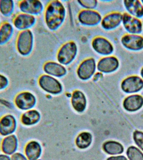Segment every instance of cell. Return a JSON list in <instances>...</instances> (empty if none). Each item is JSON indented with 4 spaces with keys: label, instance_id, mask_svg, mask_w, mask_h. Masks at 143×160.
<instances>
[{
    "label": "cell",
    "instance_id": "cell-27",
    "mask_svg": "<svg viewBox=\"0 0 143 160\" xmlns=\"http://www.w3.org/2000/svg\"><path fill=\"white\" fill-rule=\"evenodd\" d=\"M92 142V136L88 132H83L79 135L77 138V146L81 149L87 148Z\"/></svg>",
    "mask_w": 143,
    "mask_h": 160
},
{
    "label": "cell",
    "instance_id": "cell-18",
    "mask_svg": "<svg viewBox=\"0 0 143 160\" xmlns=\"http://www.w3.org/2000/svg\"><path fill=\"white\" fill-rule=\"evenodd\" d=\"M14 27L12 22L6 21L1 22L0 26V45L8 43L13 36Z\"/></svg>",
    "mask_w": 143,
    "mask_h": 160
},
{
    "label": "cell",
    "instance_id": "cell-25",
    "mask_svg": "<svg viewBox=\"0 0 143 160\" xmlns=\"http://www.w3.org/2000/svg\"><path fill=\"white\" fill-rule=\"evenodd\" d=\"M103 148L105 152L111 155L120 154L124 151L122 145L114 141H109L105 142L103 146Z\"/></svg>",
    "mask_w": 143,
    "mask_h": 160
},
{
    "label": "cell",
    "instance_id": "cell-33",
    "mask_svg": "<svg viewBox=\"0 0 143 160\" xmlns=\"http://www.w3.org/2000/svg\"><path fill=\"white\" fill-rule=\"evenodd\" d=\"M107 160H128L125 156H111Z\"/></svg>",
    "mask_w": 143,
    "mask_h": 160
},
{
    "label": "cell",
    "instance_id": "cell-6",
    "mask_svg": "<svg viewBox=\"0 0 143 160\" xmlns=\"http://www.w3.org/2000/svg\"><path fill=\"white\" fill-rule=\"evenodd\" d=\"M36 22L34 16L20 12L13 17L12 23L16 29L22 31L29 30L32 27Z\"/></svg>",
    "mask_w": 143,
    "mask_h": 160
},
{
    "label": "cell",
    "instance_id": "cell-28",
    "mask_svg": "<svg viewBox=\"0 0 143 160\" xmlns=\"http://www.w3.org/2000/svg\"><path fill=\"white\" fill-rule=\"evenodd\" d=\"M129 160H143V153L135 146H130L126 151Z\"/></svg>",
    "mask_w": 143,
    "mask_h": 160
},
{
    "label": "cell",
    "instance_id": "cell-29",
    "mask_svg": "<svg viewBox=\"0 0 143 160\" xmlns=\"http://www.w3.org/2000/svg\"><path fill=\"white\" fill-rule=\"evenodd\" d=\"M133 139L137 146L143 151V132L139 131H134Z\"/></svg>",
    "mask_w": 143,
    "mask_h": 160
},
{
    "label": "cell",
    "instance_id": "cell-7",
    "mask_svg": "<svg viewBox=\"0 0 143 160\" xmlns=\"http://www.w3.org/2000/svg\"><path fill=\"white\" fill-rule=\"evenodd\" d=\"M39 83L43 89L50 93L58 94L62 91V86L60 82L56 79L47 75L41 76Z\"/></svg>",
    "mask_w": 143,
    "mask_h": 160
},
{
    "label": "cell",
    "instance_id": "cell-37",
    "mask_svg": "<svg viewBox=\"0 0 143 160\" xmlns=\"http://www.w3.org/2000/svg\"><path fill=\"white\" fill-rule=\"evenodd\" d=\"M1 18H0V26H1Z\"/></svg>",
    "mask_w": 143,
    "mask_h": 160
},
{
    "label": "cell",
    "instance_id": "cell-17",
    "mask_svg": "<svg viewBox=\"0 0 143 160\" xmlns=\"http://www.w3.org/2000/svg\"><path fill=\"white\" fill-rule=\"evenodd\" d=\"M143 105V98L139 95H131L124 100L123 106L126 111L134 112L140 109Z\"/></svg>",
    "mask_w": 143,
    "mask_h": 160
},
{
    "label": "cell",
    "instance_id": "cell-14",
    "mask_svg": "<svg viewBox=\"0 0 143 160\" xmlns=\"http://www.w3.org/2000/svg\"><path fill=\"white\" fill-rule=\"evenodd\" d=\"M121 42L129 49L137 51L143 48V37L138 35H125L122 38Z\"/></svg>",
    "mask_w": 143,
    "mask_h": 160
},
{
    "label": "cell",
    "instance_id": "cell-26",
    "mask_svg": "<svg viewBox=\"0 0 143 160\" xmlns=\"http://www.w3.org/2000/svg\"><path fill=\"white\" fill-rule=\"evenodd\" d=\"M15 8L14 1L12 0H0V13L5 17H9Z\"/></svg>",
    "mask_w": 143,
    "mask_h": 160
},
{
    "label": "cell",
    "instance_id": "cell-8",
    "mask_svg": "<svg viewBox=\"0 0 143 160\" xmlns=\"http://www.w3.org/2000/svg\"><path fill=\"white\" fill-rule=\"evenodd\" d=\"M18 8L20 12L34 16L40 13L43 9L41 2L36 0H24L19 1Z\"/></svg>",
    "mask_w": 143,
    "mask_h": 160
},
{
    "label": "cell",
    "instance_id": "cell-11",
    "mask_svg": "<svg viewBox=\"0 0 143 160\" xmlns=\"http://www.w3.org/2000/svg\"><path fill=\"white\" fill-rule=\"evenodd\" d=\"M96 64L93 58L87 59L82 62L77 70V74L81 79H88L95 72Z\"/></svg>",
    "mask_w": 143,
    "mask_h": 160
},
{
    "label": "cell",
    "instance_id": "cell-36",
    "mask_svg": "<svg viewBox=\"0 0 143 160\" xmlns=\"http://www.w3.org/2000/svg\"><path fill=\"white\" fill-rule=\"evenodd\" d=\"M140 73H141V75L142 77V78H143V68L141 70V72H140Z\"/></svg>",
    "mask_w": 143,
    "mask_h": 160
},
{
    "label": "cell",
    "instance_id": "cell-12",
    "mask_svg": "<svg viewBox=\"0 0 143 160\" xmlns=\"http://www.w3.org/2000/svg\"><path fill=\"white\" fill-rule=\"evenodd\" d=\"M80 22L83 24L93 26L101 21V17L98 12L92 10H86L81 11L78 15Z\"/></svg>",
    "mask_w": 143,
    "mask_h": 160
},
{
    "label": "cell",
    "instance_id": "cell-5",
    "mask_svg": "<svg viewBox=\"0 0 143 160\" xmlns=\"http://www.w3.org/2000/svg\"><path fill=\"white\" fill-rule=\"evenodd\" d=\"M17 121L13 115L8 114L0 118V135L3 137L13 134L17 129Z\"/></svg>",
    "mask_w": 143,
    "mask_h": 160
},
{
    "label": "cell",
    "instance_id": "cell-10",
    "mask_svg": "<svg viewBox=\"0 0 143 160\" xmlns=\"http://www.w3.org/2000/svg\"><path fill=\"white\" fill-rule=\"evenodd\" d=\"M19 148V140L14 134L4 137L1 141V149L3 153L11 156L17 152Z\"/></svg>",
    "mask_w": 143,
    "mask_h": 160
},
{
    "label": "cell",
    "instance_id": "cell-23",
    "mask_svg": "<svg viewBox=\"0 0 143 160\" xmlns=\"http://www.w3.org/2000/svg\"><path fill=\"white\" fill-rule=\"evenodd\" d=\"M124 5L130 14L135 17L140 18L143 16V6L140 1L137 0L124 1Z\"/></svg>",
    "mask_w": 143,
    "mask_h": 160
},
{
    "label": "cell",
    "instance_id": "cell-38",
    "mask_svg": "<svg viewBox=\"0 0 143 160\" xmlns=\"http://www.w3.org/2000/svg\"><path fill=\"white\" fill-rule=\"evenodd\" d=\"M142 1V2L143 3V1Z\"/></svg>",
    "mask_w": 143,
    "mask_h": 160
},
{
    "label": "cell",
    "instance_id": "cell-1",
    "mask_svg": "<svg viewBox=\"0 0 143 160\" xmlns=\"http://www.w3.org/2000/svg\"><path fill=\"white\" fill-rule=\"evenodd\" d=\"M65 8L60 1L50 2L45 12V21L50 29H56L61 25L65 18Z\"/></svg>",
    "mask_w": 143,
    "mask_h": 160
},
{
    "label": "cell",
    "instance_id": "cell-31",
    "mask_svg": "<svg viewBox=\"0 0 143 160\" xmlns=\"http://www.w3.org/2000/svg\"><path fill=\"white\" fill-rule=\"evenodd\" d=\"M9 85V80L8 78L0 73V91L6 89Z\"/></svg>",
    "mask_w": 143,
    "mask_h": 160
},
{
    "label": "cell",
    "instance_id": "cell-34",
    "mask_svg": "<svg viewBox=\"0 0 143 160\" xmlns=\"http://www.w3.org/2000/svg\"><path fill=\"white\" fill-rule=\"evenodd\" d=\"M0 160H11V158L4 153H0Z\"/></svg>",
    "mask_w": 143,
    "mask_h": 160
},
{
    "label": "cell",
    "instance_id": "cell-22",
    "mask_svg": "<svg viewBox=\"0 0 143 160\" xmlns=\"http://www.w3.org/2000/svg\"><path fill=\"white\" fill-rule=\"evenodd\" d=\"M40 118V115L37 111L30 110L23 113L20 120L22 124L30 126L37 123Z\"/></svg>",
    "mask_w": 143,
    "mask_h": 160
},
{
    "label": "cell",
    "instance_id": "cell-2",
    "mask_svg": "<svg viewBox=\"0 0 143 160\" xmlns=\"http://www.w3.org/2000/svg\"><path fill=\"white\" fill-rule=\"evenodd\" d=\"M33 43V34L31 30L20 31L16 38V51L21 56H28L32 51Z\"/></svg>",
    "mask_w": 143,
    "mask_h": 160
},
{
    "label": "cell",
    "instance_id": "cell-4",
    "mask_svg": "<svg viewBox=\"0 0 143 160\" xmlns=\"http://www.w3.org/2000/svg\"><path fill=\"white\" fill-rule=\"evenodd\" d=\"M77 52L76 44L73 42H67L61 47L57 55L58 61L60 63L67 65L75 58Z\"/></svg>",
    "mask_w": 143,
    "mask_h": 160
},
{
    "label": "cell",
    "instance_id": "cell-19",
    "mask_svg": "<svg viewBox=\"0 0 143 160\" xmlns=\"http://www.w3.org/2000/svg\"><path fill=\"white\" fill-rule=\"evenodd\" d=\"M24 153L28 160H38L41 153V146L36 141H31L25 146Z\"/></svg>",
    "mask_w": 143,
    "mask_h": 160
},
{
    "label": "cell",
    "instance_id": "cell-35",
    "mask_svg": "<svg viewBox=\"0 0 143 160\" xmlns=\"http://www.w3.org/2000/svg\"><path fill=\"white\" fill-rule=\"evenodd\" d=\"M102 76V74L100 73H97L95 75L94 77V80L95 81H97L98 79H99L100 78H101Z\"/></svg>",
    "mask_w": 143,
    "mask_h": 160
},
{
    "label": "cell",
    "instance_id": "cell-13",
    "mask_svg": "<svg viewBox=\"0 0 143 160\" xmlns=\"http://www.w3.org/2000/svg\"><path fill=\"white\" fill-rule=\"evenodd\" d=\"M124 26L127 31L132 33H140L142 28L141 21L136 18L125 13L123 15Z\"/></svg>",
    "mask_w": 143,
    "mask_h": 160
},
{
    "label": "cell",
    "instance_id": "cell-9",
    "mask_svg": "<svg viewBox=\"0 0 143 160\" xmlns=\"http://www.w3.org/2000/svg\"><path fill=\"white\" fill-rule=\"evenodd\" d=\"M121 88L126 93L137 92L143 88V80L137 76L127 78L121 83Z\"/></svg>",
    "mask_w": 143,
    "mask_h": 160
},
{
    "label": "cell",
    "instance_id": "cell-30",
    "mask_svg": "<svg viewBox=\"0 0 143 160\" xmlns=\"http://www.w3.org/2000/svg\"><path fill=\"white\" fill-rule=\"evenodd\" d=\"M82 6L87 8H93L97 5V1L95 0H83L78 1Z\"/></svg>",
    "mask_w": 143,
    "mask_h": 160
},
{
    "label": "cell",
    "instance_id": "cell-3",
    "mask_svg": "<svg viewBox=\"0 0 143 160\" xmlns=\"http://www.w3.org/2000/svg\"><path fill=\"white\" fill-rule=\"evenodd\" d=\"M36 99L31 92L23 91L15 96L14 103L15 106L21 111H29L34 106Z\"/></svg>",
    "mask_w": 143,
    "mask_h": 160
},
{
    "label": "cell",
    "instance_id": "cell-32",
    "mask_svg": "<svg viewBox=\"0 0 143 160\" xmlns=\"http://www.w3.org/2000/svg\"><path fill=\"white\" fill-rule=\"evenodd\" d=\"M11 160H28L24 154L20 152H16L10 156Z\"/></svg>",
    "mask_w": 143,
    "mask_h": 160
},
{
    "label": "cell",
    "instance_id": "cell-15",
    "mask_svg": "<svg viewBox=\"0 0 143 160\" xmlns=\"http://www.w3.org/2000/svg\"><path fill=\"white\" fill-rule=\"evenodd\" d=\"M119 66L117 58L114 56L104 58L99 61L98 69L102 72L109 73L115 71Z\"/></svg>",
    "mask_w": 143,
    "mask_h": 160
},
{
    "label": "cell",
    "instance_id": "cell-24",
    "mask_svg": "<svg viewBox=\"0 0 143 160\" xmlns=\"http://www.w3.org/2000/svg\"><path fill=\"white\" fill-rule=\"evenodd\" d=\"M72 103L73 107L78 112L83 111L86 107V101L85 95L80 91H76L73 93Z\"/></svg>",
    "mask_w": 143,
    "mask_h": 160
},
{
    "label": "cell",
    "instance_id": "cell-20",
    "mask_svg": "<svg viewBox=\"0 0 143 160\" xmlns=\"http://www.w3.org/2000/svg\"><path fill=\"white\" fill-rule=\"evenodd\" d=\"M123 19V15L114 12L107 15L102 21V26L105 29H111L119 26Z\"/></svg>",
    "mask_w": 143,
    "mask_h": 160
},
{
    "label": "cell",
    "instance_id": "cell-21",
    "mask_svg": "<svg viewBox=\"0 0 143 160\" xmlns=\"http://www.w3.org/2000/svg\"><path fill=\"white\" fill-rule=\"evenodd\" d=\"M44 70L46 73L56 77H61L66 73L65 68L56 62H46L44 66Z\"/></svg>",
    "mask_w": 143,
    "mask_h": 160
},
{
    "label": "cell",
    "instance_id": "cell-16",
    "mask_svg": "<svg viewBox=\"0 0 143 160\" xmlns=\"http://www.w3.org/2000/svg\"><path fill=\"white\" fill-rule=\"evenodd\" d=\"M92 46L95 51L103 55L110 54L114 50L111 43L102 37H97L94 39L93 41Z\"/></svg>",
    "mask_w": 143,
    "mask_h": 160
}]
</instances>
